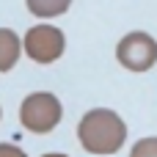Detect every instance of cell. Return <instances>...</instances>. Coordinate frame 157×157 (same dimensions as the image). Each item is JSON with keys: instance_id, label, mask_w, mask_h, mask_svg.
Wrapping results in <instances>:
<instances>
[{"instance_id": "277c9868", "label": "cell", "mask_w": 157, "mask_h": 157, "mask_svg": "<svg viewBox=\"0 0 157 157\" xmlns=\"http://www.w3.org/2000/svg\"><path fill=\"white\" fill-rule=\"evenodd\" d=\"M116 61L130 72H146L157 63V39L144 30H130L116 44Z\"/></svg>"}, {"instance_id": "9c48e42d", "label": "cell", "mask_w": 157, "mask_h": 157, "mask_svg": "<svg viewBox=\"0 0 157 157\" xmlns=\"http://www.w3.org/2000/svg\"><path fill=\"white\" fill-rule=\"evenodd\" d=\"M41 157H69V155H63V152H47V155H41Z\"/></svg>"}, {"instance_id": "ba28073f", "label": "cell", "mask_w": 157, "mask_h": 157, "mask_svg": "<svg viewBox=\"0 0 157 157\" xmlns=\"http://www.w3.org/2000/svg\"><path fill=\"white\" fill-rule=\"evenodd\" d=\"M0 157H28V152L14 144H0Z\"/></svg>"}, {"instance_id": "5b68a950", "label": "cell", "mask_w": 157, "mask_h": 157, "mask_svg": "<svg viewBox=\"0 0 157 157\" xmlns=\"http://www.w3.org/2000/svg\"><path fill=\"white\" fill-rule=\"evenodd\" d=\"M22 52V39L11 28H0V72H11Z\"/></svg>"}, {"instance_id": "7a4b0ae2", "label": "cell", "mask_w": 157, "mask_h": 157, "mask_svg": "<svg viewBox=\"0 0 157 157\" xmlns=\"http://www.w3.org/2000/svg\"><path fill=\"white\" fill-rule=\"evenodd\" d=\"M63 116V105L52 91H33L22 99L19 105V121L28 132L36 135H47L61 124Z\"/></svg>"}, {"instance_id": "3957f363", "label": "cell", "mask_w": 157, "mask_h": 157, "mask_svg": "<svg viewBox=\"0 0 157 157\" xmlns=\"http://www.w3.org/2000/svg\"><path fill=\"white\" fill-rule=\"evenodd\" d=\"M22 50L33 63H41V66L55 63L66 50V33L55 25H47V22L33 25L22 36Z\"/></svg>"}, {"instance_id": "30bf717a", "label": "cell", "mask_w": 157, "mask_h": 157, "mask_svg": "<svg viewBox=\"0 0 157 157\" xmlns=\"http://www.w3.org/2000/svg\"><path fill=\"white\" fill-rule=\"evenodd\" d=\"M0 119H3V108H0Z\"/></svg>"}, {"instance_id": "6da1fadb", "label": "cell", "mask_w": 157, "mask_h": 157, "mask_svg": "<svg viewBox=\"0 0 157 157\" xmlns=\"http://www.w3.org/2000/svg\"><path fill=\"white\" fill-rule=\"evenodd\" d=\"M77 141L88 155H116L127 141V124L110 108H91L77 124Z\"/></svg>"}, {"instance_id": "8992f818", "label": "cell", "mask_w": 157, "mask_h": 157, "mask_svg": "<svg viewBox=\"0 0 157 157\" xmlns=\"http://www.w3.org/2000/svg\"><path fill=\"white\" fill-rule=\"evenodd\" d=\"M28 11L39 19H52V17H61L69 11L72 0H25Z\"/></svg>"}, {"instance_id": "52a82bcc", "label": "cell", "mask_w": 157, "mask_h": 157, "mask_svg": "<svg viewBox=\"0 0 157 157\" xmlns=\"http://www.w3.org/2000/svg\"><path fill=\"white\" fill-rule=\"evenodd\" d=\"M130 157H157V135L141 138V141L130 149Z\"/></svg>"}]
</instances>
